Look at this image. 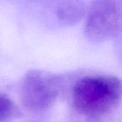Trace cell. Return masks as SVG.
Instances as JSON below:
<instances>
[{
  "label": "cell",
  "mask_w": 122,
  "mask_h": 122,
  "mask_svg": "<svg viewBox=\"0 0 122 122\" xmlns=\"http://www.w3.org/2000/svg\"><path fill=\"white\" fill-rule=\"evenodd\" d=\"M58 20L66 25H74L86 14L84 0H53Z\"/></svg>",
  "instance_id": "4"
},
{
  "label": "cell",
  "mask_w": 122,
  "mask_h": 122,
  "mask_svg": "<svg viewBox=\"0 0 122 122\" xmlns=\"http://www.w3.org/2000/svg\"><path fill=\"white\" fill-rule=\"evenodd\" d=\"M121 82L111 75H88L80 78L72 90L75 111L91 122H101L118 107Z\"/></svg>",
  "instance_id": "1"
},
{
  "label": "cell",
  "mask_w": 122,
  "mask_h": 122,
  "mask_svg": "<svg viewBox=\"0 0 122 122\" xmlns=\"http://www.w3.org/2000/svg\"><path fill=\"white\" fill-rule=\"evenodd\" d=\"M85 34L95 43L119 35L121 29V0H92L87 11Z\"/></svg>",
  "instance_id": "3"
},
{
  "label": "cell",
  "mask_w": 122,
  "mask_h": 122,
  "mask_svg": "<svg viewBox=\"0 0 122 122\" xmlns=\"http://www.w3.org/2000/svg\"><path fill=\"white\" fill-rule=\"evenodd\" d=\"M19 107L6 95L0 94V122H9L20 116Z\"/></svg>",
  "instance_id": "5"
},
{
  "label": "cell",
  "mask_w": 122,
  "mask_h": 122,
  "mask_svg": "<svg viewBox=\"0 0 122 122\" xmlns=\"http://www.w3.org/2000/svg\"><path fill=\"white\" fill-rule=\"evenodd\" d=\"M60 90L59 76L44 70H30L23 80L21 100L30 112L43 113L54 105Z\"/></svg>",
  "instance_id": "2"
}]
</instances>
